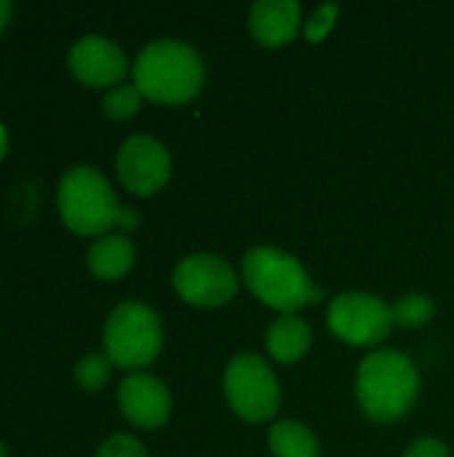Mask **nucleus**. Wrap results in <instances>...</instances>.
<instances>
[{"label":"nucleus","instance_id":"5","mask_svg":"<svg viewBox=\"0 0 454 457\" xmlns=\"http://www.w3.org/2000/svg\"><path fill=\"white\" fill-rule=\"evenodd\" d=\"M163 345V329L153 308L120 303L104 324V356L123 370L147 367Z\"/></svg>","mask_w":454,"mask_h":457},{"label":"nucleus","instance_id":"1","mask_svg":"<svg viewBox=\"0 0 454 457\" xmlns=\"http://www.w3.org/2000/svg\"><path fill=\"white\" fill-rule=\"evenodd\" d=\"M59 214L80 236H102L115 225L126 230L139 225L136 212L118 204L110 182L94 166H75L64 174L59 185Z\"/></svg>","mask_w":454,"mask_h":457},{"label":"nucleus","instance_id":"9","mask_svg":"<svg viewBox=\"0 0 454 457\" xmlns=\"http://www.w3.org/2000/svg\"><path fill=\"white\" fill-rule=\"evenodd\" d=\"M115 169L126 190L136 195H153L169 182L171 158L158 139L139 134L123 142V147L118 150Z\"/></svg>","mask_w":454,"mask_h":457},{"label":"nucleus","instance_id":"17","mask_svg":"<svg viewBox=\"0 0 454 457\" xmlns=\"http://www.w3.org/2000/svg\"><path fill=\"white\" fill-rule=\"evenodd\" d=\"M142 104V91L136 86H115L104 94L102 110L112 120H126L131 118Z\"/></svg>","mask_w":454,"mask_h":457},{"label":"nucleus","instance_id":"20","mask_svg":"<svg viewBox=\"0 0 454 457\" xmlns=\"http://www.w3.org/2000/svg\"><path fill=\"white\" fill-rule=\"evenodd\" d=\"M96 457H147V450H144L142 442H136L134 436L118 434V436H110V439L99 447Z\"/></svg>","mask_w":454,"mask_h":457},{"label":"nucleus","instance_id":"14","mask_svg":"<svg viewBox=\"0 0 454 457\" xmlns=\"http://www.w3.org/2000/svg\"><path fill=\"white\" fill-rule=\"evenodd\" d=\"M265 345L270 351V356L281 364H292L297 359H302L310 348V329L302 319H297L294 313L276 319L268 327L265 335Z\"/></svg>","mask_w":454,"mask_h":457},{"label":"nucleus","instance_id":"16","mask_svg":"<svg viewBox=\"0 0 454 457\" xmlns=\"http://www.w3.org/2000/svg\"><path fill=\"white\" fill-rule=\"evenodd\" d=\"M391 313H393V324L415 329L433 316V300L425 295H404L391 305Z\"/></svg>","mask_w":454,"mask_h":457},{"label":"nucleus","instance_id":"21","mask_svg":"<svg viewBox=\"0 0 454 457\" xmlns=\"http://www.w3.org/2000/svg\"><path fill=\"white\" fill-rule=\"evenodd\" d=\"M404 457H450V450L439 439H420L404 453Z\"/></svg>","mask_w":454,"mask_h":457},{"label":"nucleus","instance_id":"4","mask_svg":"<svg viewBox=\"0 0 454 457\" xmlns=\"http://www.w3.org/2000/svg\"><path fill=\"white\" fill-rule=\"evenodd\" d=\"M244 281L265 305L284 316L321 300V289L313 287L302 262L276 246H254L246 252Z\"/></svg>","mask_w":454,"mask_h":457},{"label":"nucleus","instance_id":"2","mask_svg":"<svg viewBox=\"0 0 454 457\" xmlns=\"http://www.w3.org/2000/svg\"><path fill=\"white\" fill-rule=\"evenodd\" d=\"M134 86L153 102L182 104L201 91L203 62L198 51L182 40H155L134 64Z\"/></svg>","mask_w":454,"mask_h":457},{"label":"nucleus","instance_id":"8","mask_svg":"<svg viewBox=\"0 0 454 457\" xmlns=\"http://www.w3.org/2000/svg\"><path fill=\"white\" fill-rule=\"evenodd\" d=\"M174 287L182 300L201 308H217L233 300L238 289L235 270L217 254L185 257L174 270Z\"/></svg>","mask_w":454,"mask_h":457},{"label":"nucleus","instance_id":"15","mask_svg":"<svg viewBox=\"0 0 454 457\" xmlns=\"http://www.w3.org/2000/svg\"><path fill=\"white\" fill-rule=\"evenodd\" d=\"M270 450L276 457H318V439L313 431L294 420H281L268 434Z\"/></svg>","mask_w":454,"mask_h":457},{"label":"nucleus","instance_id":"22","mask_svg":"<svg viewBox=\"0 0 454 457\" xmlns=\"http://www.w3.org/2000/svg\"><path fill=\"white\" fill-rule=\"evenodd\" d=\"M8 19H11V3L0 0V32H3V27L8 24Z\"/></svg>","mask_w":454,"mask_h":457},{"label":"nucleus","instance_id":"7","mask_svg":"<svg viewBox=\"0 0 454 457\" xmlns=\"http://www.w3.org/2000/svg\"><path fill=\"white\" fill-rule=\"evenodd\" d=\"M329 329L351 345H377L393 329L391 308L367 292H348L329 305Z\"/></svg>","mask_w":454,"mask_h":457},{"label":"nucleus","instance_id":"12","mask_svg":"<svg viewBox=\"0 0 454 457\" xmlns=\"http://www.w3.org/2000/svg\"><path fill=\"white\" fill-rule=\"evenodd\" d=\"M249 27L257 43L268 48L284 46L300 29V3L297 0H260L252 5Z\"/></svg>","mask_w":454,"mask_h":457},{"label":"nucleus","instance_id":"3","mask_svg":"<svg viewBox=\"0 0 454 457\" xmlns=\"http://www.w3.org/2000/svg\"><path fill=\"white\" fill-rule=\"evenodd\" d=\"M359 404L377 423H393L415 404L420 375L399 351H375L359 367Z\"/></svg>","mask_w":454,"mask_h":457},{"label":"nucleus","instance_id":"19","mask_svg":"<svg viewBox=\"0 0 454 457\" xmlns=\"http://www.w3.org/2000/svg\"><path fill=\"white\" fill-rule=\"evenodd\" d=\"M337 13H340V8L334 5V3H324V5H318L316 8V13L308 19V24H305V35H308V40H324L326 35H329V29L334 27V21H337Z\"/></svg>","mask_w":454,"mask_h":457},{"label":"nucleus","instance_id":"13","mask_svg":"<svg viewBox=\"0 0 454 457\" xmlns=\"http://www.w3.org/2000/svg\"><path fill=\"white\" fill-rule=\"evenodd\" d=\"M134 265V244L123 233L102 236L88 249V268L102 281H115L126 276Z\"/></svg>","mask_w":454,"mask_h":457},{"label":"nucleus","instance_id":"11","mask_svg":"<svg viewBox=\"0 0 454 457\" xmlns=\"http://www.w3.org/2000/svg\"><path fill=\"white\" fill-rule=\"evenodd\" d=\"M118 404L128 423L153 431L169 420L171 394L153 375H131L118 388Z\"/></svg>","mask_w":454,"mask_h":457},{"label":"nucleus","instance_id":"6","mask_svg":"<svg viewBox=\"0 0 454 457\" xmlns=\"http://www.w3.org/2000/svg\"><path fill=\"white\" fill-rule=\"evenodd\" d=\"M225 394L233 412L246 423L270 420L281 402V391L273 370L254 353H241L227 364Z\"/></svg>","mask_w":454,"mask_h":457},{"label":"nucleus","instance_id":"18","mask_svg":"<svg viewBox=\"0 0 454 457\" xmlns=\"http://www.w3.org/2000/svg\"><path fill=\"white\" fill-rule=\"evenodd\" d=\"M110 364H112V361H110L107 356H99V353L80 359L78 367H75V380H78V386H80L83 391H99V388H104V383L110 380Z\"/></svg>","mask_w":454,"mask_h":457},{"label":"nucleus","instance_id":"23","mask_svg":"<svg viewBox=\"0 0 454 457\" xmlns=\"http://www.w3.org/2000/svg\"><path fill=\"white\" fill-rule=\"evenodd\" d=\"M5 147H8V137H5V129H3V123H0V158L5 155Z\"/></svg>","mask_w":454,"mask_h":457},{"label":"nucleus","instance_id":"10","mask_svg":"<svg viewBox=\"0 0 454 457\" xmlns=\"http://www.w3.org/2000/svg\"><path fill=\"white\" fill-rule=\"evenodd\" d=\"M70 70L80 83L102 88V86L120 83L123 75L128 72V62L120 46L112 43L110 37L86 35L70 51Z\"/></svg>","mask_w":454,"mask_h":457},{"label":"nucleus","instance_id":"24","mask_svg":"<svg viewBox=\"0 0 454 457\" xmlns=\"http://www.w3.org/2000/svg\"><path fill=\"white\" fill-rule=\"evenodd\" d=\"M0 457H5V447H3V442H0Z\"/></svg>","mask_w":454,"mask_h":457}]
</instances>
